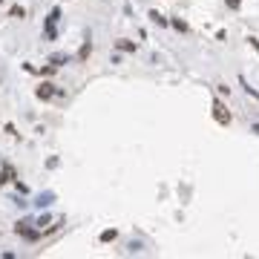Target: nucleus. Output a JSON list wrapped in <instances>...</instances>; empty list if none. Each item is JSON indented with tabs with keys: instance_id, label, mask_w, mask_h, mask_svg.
I'll return each mask as SVG.
<instances>
[{
	"instance_id": "nucleus-1",
	"label": "nucleus",
	"mask_w": 259,
	"mask_h": 259,
	"mask_svg": "<svg viewBox=\"0 0 259 259\" xmlns=\"http://www.w3.org/2000/svg\"><path fill=\"white\" fill-rule=\"evenodd\" d=\"M213 118L219 121V124H230V112H227V107H225V101H213Z\"/></svg>"
},
{
	"instance_id": "nucleus-2",
	"label": "nucleus",
	"mask_w": 259,
	"mask_h": 259,
	"mask_svg": "<svg viewBox=\"0 0 259 259\" xmlns=\"http://www.w3.org/2000/svg\"><path fill=\"white\" fill-rule=\"evenodd\" d=\"M35 95L40 98V101H46V98H52V95H55V87H52V84H40V87L35 90Z\"/></svg>"
},
{
	"instance_id": "nucleus-3",
	"label": "nucleus",
	"mask_w": 259,
	"mask_h": 259,
	"mask_svg": "<svg viewBox=\"0 0 259 259\" xmlns=\"http://www.w3.org/2000/svg\"><path fill=\"white\" fill-rule=\"evenodd\" d=\"M90 55H92V43H90V40H87V43H84V46H81V52H78V61H87V58H90Z\"/></svg>"
},
{
	"instance_id": "nucleus-4",
	"label": "nucleus",
	"mask_w": 259,
	"mask_h": 259,
	"mask_svg": "<svg viewBox=\"0 0 259 259\" xmlns=\"http://www.w3.org/2000/svg\"><path fill=\"white\" fill-rule=\"evenodd\" d=\"M150 20H153V23H159V26H167V18L159 15V12H150Z\"/></svg>"
},
{
	"instance_id": "nucleus-5",
	"label": "nucleus",
	"mask_w": 259,
	"mask_h": 259,
	"mask_svg": "<svg viewBox=\"0 0 259 259\" xmlns=\"http://www.w3.org/2000/svg\"><path fill=\"white\" fill-rule=\"evenodd\" d=\"M115 46H118L121 52H135V43H130V40H118Z\"/></svg>"
},
{
	"instance_id": "nucleus-6",
	"label": "nucleus",
	"mask_w": 259,
	"mask_h": 259,
	"mask_svg": "<svg viewBox=\"0 0 259 259\" xmlns=\"http://www.w3.org/2000/svg\"><path fill=\"white\" fill-rule=\"evenodd\" d=\"M115 236H118L115 230H104V233H101V242H115Z\"/></svg>"
},
{
	"instance_id": "nucleus-7",
	"label": "nucleus",
	"mask_w": 259,
	"mask_h": 259,
	"mask_svg": "<svg viewBox=\"0 0 259 259\" xmlns=\"http://www.w3.org/2000/svg\"><path fill=\"white\" fill-rule=\"evenodd\" d=\"M26 12H23V6H12V18H23Z\"/></svg>"
},
{
	"instance_id": "nucleus-8",
	"label": "nucleus",
	"mask_w": 259,
	"mask_h": 259,
	"mask_svg": "<svg viewBox=\"0 0 259 259\" xmlns=\"http://www.w3.org/2000/svg\"><path fill=\"white\" fill-rule=\"evenodd\" d=\"M227 6H230V9H239V6H242V0H227Z\"/></svg>"
},
{
	"instance_id": "nucleus-9",
	"label": "nucleus",
	"mask_w": 259,
	"mask_h": 259,
	"mask_svg": "<svg viewBox=\"0 0 259 259\" xmlns=\"http://www.w3.org/2000/svg\"><path fill=\"white\" fill-rule=\"evenodd\" d=\"M6 176H9V170H3V167H0V185L6 182ZM9 179H12V176H9Z\"/></svg>"
},
{
	"instance_id": "nucleus-10",
	"label": "nucleus",
	"mask_w": 259,
	"mask_h": 259,
	"mask_svg": "<svg viewBox=\"0 0 259 259\" xmlns=\"http://www.w3.org/2000/svg\"><path fill=\"white\" fill-rule=\"evenodd\" d=\"M257 132H259V124H257Z\"/></svg>"
}]
</instances>
